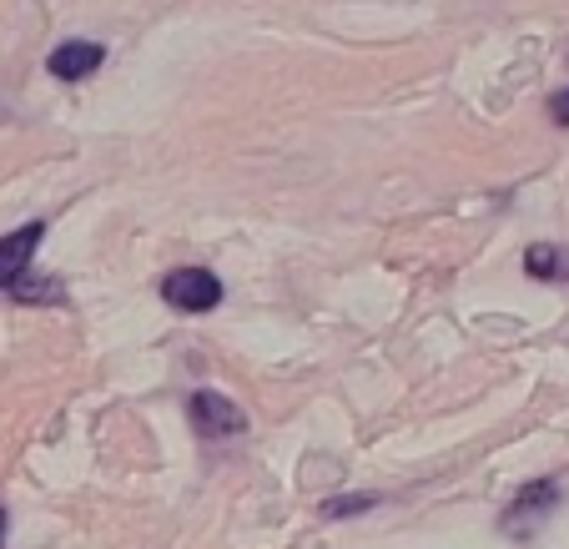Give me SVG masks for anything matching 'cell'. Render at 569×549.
Returning a JSON list of instances; mask_svg holds the SVG:
<instances>
[{
  "label": "cell",
  "mask_w": 569,
  "mask_h": 549,
  "mask_svg": "<svg viewBox=\"0 0 569 549\" xmlns=\"http://www.w3.org/2000/svg\"><path fill=\"white\" fill-rule=\"evenodd\" d=\"M187 413H192L197 433H207L212 443L242 439V433H248V413L237 409L227 393H212V388H197L192 399H187Z\"/></svg>",
  "instance_id": "obj_1"
},
{
  "label": "cell",
  "mask_w": 569,
  "mask_h": 549,
  "mask_svg": "<svg viewBox=\"0 0 569 549\" xmlns=\"http://www.w3.org/2000/svg\"><path fill=\"white\" fill-rule=\"evenodd\" d=\"M161 298L177 312H212L222 302V278L207 268H177L161 278Z\"/></svg>",
  "instance_id": "obj_2"
},
{
  "label": "cell",
  "mask_w": 569,
  "mask_h": 549,
  "mask_svg": "<svg viewBox=\"0 0 569 549\" xmlns=\"http://www.w3.org/2000/svg\"><path fill=\"white\" fill-rule=\"evenodd\" d=\"M41 242H46V222H41V217L0 238V292L21 288L26 272H31V262H36V252H41Z\"/></svg>",
  "instance_id": "obj_3"
},
{
  "label": "cell",
  "mask_w": 569,
  "mask_h": 549,
  "mask_svg": "<svg viewBox=\"0 0 569 549\" xmlns=\"http://www.w3.org/2000/svg\"><path fill=\"white\" fill-rule=\"evenodd\" d=\"M101 61H107V46L101 41H61L46 56V71L56 81H87V76L101 71Z\"/></svg>",
  "instance_id": "obj_4"
},
{
  "label": "cell",
  "mask_w": 569,
  "mask_h": 549,
  "mask_svg": "<svg viewBox=\"0 0 569 549\" xmlns=\"http://www.w3.org/2000/svg\"><path fill=\"white\" fill-rule=\"evenodd\" d=\"M549 505H555V485H535V489H525V499H519V505L505 515V529H515L519 519H539Z\"/></svg>",
  "instance_id": "obj_5"
},
{
  "label": "cell",
  "mask_w": 569,
  "mask_h": 549,
  "mask_svg": "<svg viewBox=\"0 0 569 549\" xmlns=\"http://www.w3.org/2000/svg\"><path fill=\"white\" fill-rule=\"evenodd\" d=\"M525 272L529 278H565L569 262H565V252L559 248H545V242H539V248L525 252Z\"/></svg>",
  "instance_id": "obj_6"
},
{
  "label": "cell",
  "mask_w": 569,
  "mask_h": 549,
  "mask_svg": "<svg viewBox=\"0 0 569 549\" xmlns=\"http://www.w3.org/2000/svg\"><path fill=\"white\" fill-rule=\"evenodd\" d=\"M383 495H343V499H328L322 505V519H348V515H363V509H373Z\"/></svg>",
  "instance_id": "obj_7"
},
{
  "label": "cell",
  "mask_w": 569,
  "mask_h": 549,
  "mask_svg": "<svg viewBox=\"0 0 569 549\" xmlns=\"http://www.w3.org/2000/svg\"><path fill=\"white\" fill-rule=\"evenodd\" d=\"M549 117H555L559 127H569V91H555V97H549Z\"/></svg>",
  "instance_id": "obj_8"
},
{
  "label": "cell",
  "mask_w": 569,
  "mask_h": 549,
  "mask_svg": "<svg viewBox=\"0 0 569 549\" xmlns=\"http://www.w3.org/2000/svg\"><path fill=\"white\" fill-rule=\"evenodd\" d=\"M0 549H6V509H0Z\"/></svg>",
  "instance_id": "obj_9"
}]
</instances>
